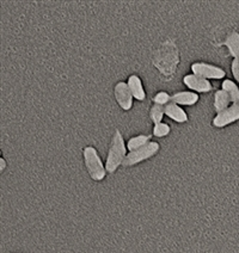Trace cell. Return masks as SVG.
<instances>
[{"instance_id": "obj_1", "label": "cell", "mask_w": 239, "mask_h": 253, "mask_svg": "<svg viewBox=\"0 0 239 253\" xmlns=\"http://www.w3.org/2000/svg\"><path fill=\"white\" fill-rule=\"evenodd\" d=\"M152 62L163 77L168 78V79L175 77L178 65L181 62L180 49L175 41L168 39L160 43L159 47L153 51Z\"/></svg>"}, {"instance_id": "obj_2", "label": "cell", "mask_w": 239, "mask_h": 253, "mask_svg": "<svg viewBox=\"0 0 239 253\" xmlns=\"http://www.w3.org/2000/svg\"><path fill=\"white\" fill-rule=\"evenodd\" d=\"M127 145L123 139V135L119 129L114 131L113 137H111L110 145H109L108 155L105 160V169L106 172L110 174L115 173L119 169L120 166H122L127 157Z\"/></svg>"}, {"instance_id": "obj_3", "label": "cell", "mask_w": 239, "mask_h": 253, "mask_svg": "<svg viewBox=\"0 0 239 253\" xmlns=\"http://www.w3.org/2000/svg\"><path fill=\"white\" fill-rule=\"evenodd\" d=\"M83 158H84L85 169L91 179L95 182H102L108 172L98 151L94 146H86L83 149Z\"/></svg>"}, {"instance_id": "obj_4", "label": "cell", "mask_w": 239, "mask_h": 253, "mask_svg": "<svg viewBox=\"0 0 239 253\" xmlns=\"http://www.w3.org/2000/svg\"><path fill=\"white\" fill-rule=\"evenodd\" d=\"M160 151V143L157 141H149L148 143H146L143 147L135 149V151L128 152L127 154L125 162H123L122 166L123 168H133V166L141 164L146 160L151 159L154 155L158 154V152Z\"/></svg>"}, {"instance_id": "obj_5", "label": "cell", "mask_w": 239, "mask_h": 253, "mask_svg": "<svg viewBox=\"0 0 239 253\" xmlns=\"http://www.w3.org/2000/svg\"><path fill=\"white\" fill-rule=\"evenodd\" d=\"M191 73L204 78L207 80H220L226 77V72L219 66L207 62H194L191 65Z\"/></svg>"}, {"instance_id": "obj_6", "label": "cell", "mask_w": 239, "mask_h": 253, "mask_svg": "<svg viewBox=\"0 0 239 253\" xmlns=\"http://www.w3.org/2000/svg\"><path fill=\"white\" fill-rule=\"evenodd\" d=\"M239 121V104H231L225 110L217 114L212 121V126L214 128L223 129L225 126L233 125Z\"/></svg>"}, {"instance_id": "obj_7", "label": "cell", "mask_w": 239, "mask_h": 253, "mask_svg": "<svg viewBox=\"0 0 239 253\" xmlns=\"http://www.w3.org/2000/svg\"><path fill=\"white\" fill-rule=\"evenodd\" d=\"M114 97L122 110L129 111L133 108L134 97L129 90L127 82H117L114 86Z\"/></svg>"}, {"instance_id": "obj_8", "label": "cell", "mask_w": 239, "mask_h": 253, "mask_svg": "<svg viewBox=\"0 0 239 253\" xmlns=\"http://www.w3.org/2000/svg\"><path fill=\"white\" fill-rule=\"evenodd\" d=\"M183 83L190 91L196 92V93H208L213 88L211 80H207L192 73L184 76Z\"/></svg>"}, {"instance_id": "obj_9", "label": "cell", "mask_w": 239, "mask_h": 253, "mask_svg": "<svg viewBox=\"0 0 239 253\" xmlns=\"http://www.w3.org/2000/svg\"><path fill=\"white\" fill-rule=\"evenodd\" d=\"M127 85H128L129 90H131L132 94H133L134 99L138 102H143L146 99V91L143 87V80L138 74H132L127 79Z\"/></svg>"}, {"instance_id": "obj_10", "label": "cell", "mask_w": 239, "mask_h": 253, "mask_svg": "<svg viewBox=\"0 0 239 253\" xmlns=\"http://www.w3.org/2000/svg\"><path fill=\"white\" fill-rule=\"evenodd\" d=\"M164 109H165L166 116H168L169 119H171L172 121H175V122L177 123L188 122L189 117H188V114L186 113V110H184L181 105H178L176 103L172 102V100L164 106Z\"/></svg>"}, {"instance_id": "obj_11", "label": "cell", "mask_w": 239, "mask_h": 253, "mask_svg": "<svg viewBox=\"0 0 239 253\" xmlns=\"http://www.w3.org/2000/svg\"><path fill=\"white\" fill-rule=\"evenodd\" d=\"M200 99L198 93L192 91H178L171 94V100L176 104L183 106H192L195 105Z\"/></svg>"}, {"instance_id": "obj_12", "label": "cell", "mask_w": 239, "mask_h": 253, "mask_svg": "<svg viewBox=\"0 0 239 253\" xmlns=\"http://www.w3.org/2000/svg\"><path fill=\"white\" fill-rule=\"evenodd\" d=\"M227 47L230 54L233 56V59H239V33L237 31H231L226 37L225 42L223 43Z\"/></svg>"}, {"instance_id": "obj_13", "label": "cell", "mask_w": 239, "mask_h": 253, "mask_svg": "<svg viewBox=\"0 0 239 253\" xmlns=\"http://www.w3.org/2000/svg\"><path fill=\"white\" fill-rule=\"evenodd\" d=\"M231 104H232L231 99H230V96L227 94L226 91H224L223 88H221V90H218L215 92L214 103H213V105H214V109L215 111H217V114L220 113V111L225 110V109L229 108Z\"/></svg>"}, {"instance_id": "obj_14", "label": "cell", "mask_w": 239, "mask_h": 253, "mask_svg": "<svg viewBox=\"0 0 239 253\" xmlns=\"http://www.w3.org/2000/svg\"><path fill=\"white\" fill-rule=\"evenodd\" d=\"M221 88L227 92L232 104H239V85L236 82L225 79L221 84Z\"/></svg>"}, {"instance_id": "obj_15", "label": "cell", "mask_w": 239, "mask_h": 253, "mask_svg": "<svg viewBox=\"0 0 239 253\" xmlns=\"http://www.w3.org/2000/svg\"><path fill=\"white\" fill-rule=\"evenodd\" d=\"M152 135H146V134H140V135H135V136H132L131 139L127 141V149L128 152L135 151V149L143 147L145 146L146 143H148L149 141H152Z\"/></svg>"}, {"instance_id": "obj_16", "label": "cell", "mask_w": 239, "mask_h": 253, "mask_svg": "<svg viewBox=\"0 0 239 253\" xmlns=\"http://www.w3.org/2000/svg\"><path fill=\"white\" fill-rule=\"evenodd\" d=\"M164 116H165V109L164 105L160 104H152L151 109H149V119H151L153 125H158V123L163 122Z\"/></svg>"}, {"instance_id": "obj_17", "label": "cell", "mask_w": 239, "mask_h": 253, "mask_svg": "<svg viewBox=\"0 0 239 253\" xmlns=\"http://www.w3.org/2000/svg\"><path fill=\"white\" fill-rule=\"evenodd\" d=\"M170 133H171V126L165 122H160L158 125H154L153 130H152V135L155 137H165Z\"/></svg>"}, {"instance_id": "obj_18", "label": "cell", "mask_w": 239, "mask_h": 253, "mask_svg": "<svg viewBox=\"0 0 239 253\" xmlns=\"http://www.w3.org/2000/svg\"><path fill=\"white\" fill-rule=\"evenodd\" d=\"M152 100H153L154 104H160L165 106L168 103L171 102V94L168 93L166 91H160L155 94Z\"/></svg>"}, {"instance_id": "obj_19", "label": "cell", "mask_w": 239, "mask_h": 253, "mask_svg": "<svg viewBox=\"0 0 239 253\" xmlns=\"http://www.w3.org/2000/svg\"><path fill=\"white\" fill-rule=\"evenodd\" d=\"M231 71H232L233 78H235L236 82L239 84V59H233L232 65H231Z\"/></svg>"}, {"instance_id": "obj_20", "label": "cell", "mask_w": 239, "mask_h": 253, "mask_svg": "<svg viewBox=\"0 0 239 253\" xmlns=\"http://www.w3.org/2000/svg\"><path fill=\"white\" fill-rule=\"evenodd\" d=\"M6 166H7L6 160H5L4 157H1L0 158V172H4L5 169H6Z\"/></svg>"}]
</instances>
